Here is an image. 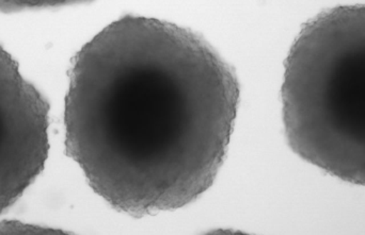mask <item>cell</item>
Here are the masks:
<instances>
[{
	"mask_svg": "<svg viewBox=\"0 0 365 235\" xmlns=\"http://www.w3.org/2000/svg\"><path fill=\"white\" fill-rule=\"evenodd\" d=\"M238 99L235 74L201 36L125 16L77 55L66 148L117 210L141 217L180 208L214 182Z\"/></svg>",
	"mask_w": 365,
	"mask_h": 235,
	"instance_id": "obj_1",
	"label": "cell"
},
{
	"mask_svg": "<svg viewBox=\"0 0 365 235\" xmlns=\"http://www.w3.org/2000/svg\"><path fill=\"white\" fill-rule=\"evenodd\" d=\"M282 98L293 151L365 185V4L332 9L304 26L287 58Z\"/></svg>",
	"mask_w": 365,
	"mask_h": 235,
	"instance_id": "obj_2",
	"label": "cell"
},
{
	"mask_svg": "<svg viewBox=\"0 0 365 235\" xmlns=\"http://www.w3.org/2000/svg\"><path fill=\"white\" fill-rule=\"evenodd\" d=\"M49 106L0 46V214L41 174L48 157Z\"/></svg>",
	"mask_w": 365,
	"mask_h": 235,
	"instance_id": "obj_3",
	"label": "cell"
},
{
	"mask_svg": "<svg viewBox=\"0 0 365 235\" xmlns=\"http://www.w3.org/2000/svg\"><path fill=\"white\" fill-rule=\"evenodd\" d=\"M92 0H0V10L6 12L31 10V9L55 8L68 4H83Z\"/></svg>",
	"mask_w": 365,
	"mask_h": 235,
	"instance_id": "obj_4",
	"label": "cell"
},
{
	"mask_svg": "<svg viewBox=\"0 0 365 235\" xmlns=\"http://www.w3.org/2000/svg\"><path fill=\"white\" fill-rule=\"evenodd\" d=\"M44 228L38 226H31L29 224L19 223V222H4L0 223V234H34V232H45Z\"/></svg>",
	"mask_w": 365,
	"mask_h": 235,
	"instance_id": "obj_5",
	"label": "cell"
}]
</instances>
